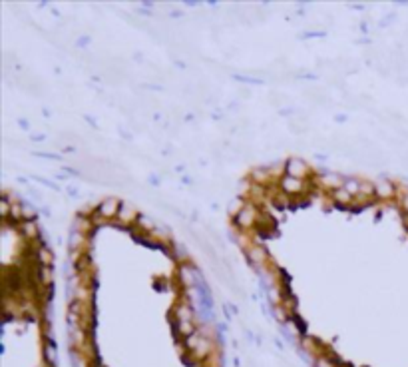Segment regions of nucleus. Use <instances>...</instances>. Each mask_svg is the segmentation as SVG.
Here are the masks:
<instances>
[{
	"mask_svg": "<svg viewBox=\"0 0 408 367\" xmlns=\"http://www.w3.org/2000/svg\"><path fill=\"white\" fill-rule=\"evenodd\" d=\"M20 230L26 234V237H32V235L36 234V226H34L32 222H22V224H20Z\"/></svg>",
	"mask_w": 408,
	"mask_h": 367,
	"instance_id": "9b49d317",
	"label": "nucleus"
},
{
	"mask_svg": "<svg viewBox=\"0 0 408 367\" xmlns=\"http://www.w3.org/2000/svg\"><path fill=\"white\" fill-rule=\"evenodd\" d=\"M115 217H118L122 224H131V222L138 217V212H135L131 206H124V204H122V206H120V210H118V216H115Z\"/></svg>",
	"mask_w": 408,
	"mask_h": 367,
	"instance_id": "423d86ee",
	"label": "nucleus"
},
{
	"mask_svg": "<svg viewBox=\"0 0 408 367\" xmlns=\"http://www.w3.org/2000/svg\"><path fill=\"white\" fill-rule=\"evenodd\" d=\"M281 287L279 285H271L269 287V300H271V303H275V305H281Z\"/></svg>",
	"mask_w": 408,
	"mask_h": 367,
	"instance_id": "9d476101",
	"label": "nucleus"
},
{
	"mask_svg": "<svg viewBox=\"0 0 408 367\" xmlns=\"http://www.w3.org/2000/svg\"><path fill=\"white\" fill-rule=\"evenodd\" d=\"M255 216H257L255 208L247 206V208H243V210H239V214H237V217H235V222H237L241 228H251V226L255 224Z\"/></svg>",
	"mask_w": 408,
	"mask_h": 367,
	"instance_id": "7ed1b4c3",
	"label": "nucleus"
},
{
	"mask_svg": "<svg viewBox=\"0 0 408 367\" xmlns=\"http://www.w3.org/2000/svg\"><path fill=\"white\" fill-rule=\"evenodd\" d=\"M343 188L351 194V196H359L360 194V180H344V183H343Z\"/></svg>",
	"mask_w": 408,
	"mask_h": 367,
	"instance_id": "6e6552de",
	"label": "nucleus"
},
{
	"mask_svg": "<svg viewBox=\"0 0 408 367\" xmlns=\"http://www.w3.org/2000/svg\"><path fill=\"white\" fill-rule=\"evenodd\" d=\"M281 188H283L285 192H291V194H293V192H301V190H303V180L283 174V178H281Z\"/></svg>",
	"mask_w": 408,
	"mask_h": 367,
	"instance_id": "20e7f679",
	"label": "nucleus"
},
{
	"mask_svg": "<svg viewBox=\"0 0 408 367\" xmlns=\"http://www.w3.org/2000/svg\"><path fill=\"white\" fill-rule=\"evenodd\" d=\"M375 190H376V196H380V198H392L394 192H396V188H394L388 180H378V182L375 183Z\"/></svg>",
	"mask_w": 408,
	"mask_h": 367,
	"instance_id": "39448f33",
	"label": "nucleus"
},
{
	"mask_svg": "<svg viewBox=\"0 0 408 367\" xmlns=\"http://www.w3.org/2000/svg\"><path fill=\"white\" fill-rule=\"evenodd\" d=\"M176 319L178 321H193V309L187 303H181L176 309Z\"/></svg>",
	"mask_w": 408,
	"mask_h": 367,
	"instance_id": "0eeeda50",
	"label": "nucleus"
},
{
	"mask_svg": "<svg viewBox=\"0 0 408 367\" xmlns=\"http://www.w3.org/2000/svg\"><path fill=\"white\" fill-rule=\"evenodd\" d=\"M120 201L118 200H114V198H108V200H104L102 204H100L98 208H96V212H98V216H102V217H114V216H118V210H120Z\"/></svg>",
	"mask_w": 408,
	"mask_h": 367,
	"instance_id": "f257e3e1",
	"label": "nucleus"
},
{
	"mask_svg": "<svg viewBox=\"0 0 408 367\" xmlns=\"http://www.w3.org/2000/svg\"><path fill=\"white\" fill-rule=\"evenodd\" d=\"M333 198L337 201H343V204H346V201H351V194L344 190V188H337V190H333Z\"/></svg>",
	"mask_w": 408,
	"mask_h": 367,
	"instance_id": "1a4fd4ad",
	"label": "nucleus"
},
{
	"mask_svg": "<svg viewBox=\"0 0 408 367\" xmlns=\"http://www.w3.org/2000/svg\"><path fill=\"white\" fill-rule=\"evenodd\" d=\"M285 164H287L285 174H287V176H293V178H299V180H303V176L309 172V168H307V164H305L303 160H289V162H285Z\"/></svg>",
	"mask_w": 408,
	"mask_h": 367,
	"instance_id": "f03ea898",
	"label": "nucleus"
}]
</instances>
